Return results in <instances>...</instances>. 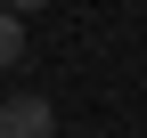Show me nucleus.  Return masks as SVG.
<instances>
[{
  "label": "nucleus",
  "mask_w": 147,
  "mask_h": 138,
  "mask_svg": "<svg viewBox=\"0 0 147 138\" xmlns=\"http://www.w3.org/2000/svg\"><path fill=\"white\" fill-rule=\"evenodd\" d=\"M0 138H57V106L49 98H0Z\"/></svg>",
  "instance_id": "1"
},
{
  "label": "nucleus",
  "mask_w": 147,
  "mask_h": 138,
  "mask_svg": "<svg viewBox=\"0 0 147 138\" xmlns=\"http://www.w3.org/2000/svg\"><path fill=\"white\" fill-rule=\"evenodd\" d=\"M16 57H25V16L0 8V65H16Z\"/></svg>",
  "instance_id": "2"
}]
</instances>
